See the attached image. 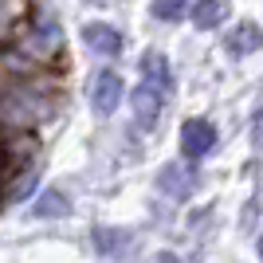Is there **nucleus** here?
Returning <instances> with one entry per match:
<instances>
[{
	"mask_svg": "<svg viewBox=\"0 0 263 263\" xmlns=\"http://www.w3.org/2000/svg\"><path fill=\"white\" fill-rule=\"evenodd\" d=\"M51 118V99L44 90L28 87V83H12V87H0V130L20 134L35 122Z\"/></svg>",
	"mask_w": 263,
	"mask_h": 263,
	"instance_id": "f257e3e1",
	"label": "nucleus"
},
{
	"mask_svg": "<svg viewBox=\"0 0 263 263\" xmlns=\"http://www.w3.org/2000/svg\"><path fill=\"white\" fill-rule=\"evenodd\" d=\"M63 47V32H59V20H55L51 12L35 8V16L28 20V35H24V51L32 55V59H55Z\"/></svg>",
	"mask_w": 263,
	"mask_h": 263,
	"instance_id": "f03ea898",
	"label": "nucleus"
},
{
	"mask_svg": "<svg viewBox=\"0 0 263 263\" xmlns=\"http://www.w3.org/2000/svg\"><path fill=\"white\" fill-rule=\"evenodd\" d=\"M181 149H185V157H209L212 149H216V126H212L209 118H189L185 126H181Z\"/></svg>",
	"mask_w": 263,
	"mask_h": 263,
	"instance_id": "7ed1b4c3",
	"label": "nucleus"
},
{
	"mask_svg": "<svg viewBox=\"0 0 263 263\" xmlns=\"http://www.w3.org/2000/svg\"><path fill=\"white\" fill-rule=\"evenodd\" d=\"M157 185H161L165 197L185 200V197H193V193H197L200 177H197V169H189V165H165L161 177H157Z\"/></svg>",
	"mask_w": 263,
	"mask_h": 263,
	"instance_id": "20e7f679",
	"label": "nucleus"
},
{
	"mask_svg": "<svg viewBox=\"0 0 263 263\" xmlns=\"http://www.w3.org/2000/svg\"><path fill=\"white\" fill-rule=\"evenodd\" d=\"M90 102H95V110L99 114H114L122 102V79L114 75V71H99V79H95V90H90Z\"/></svg>",
	"mask_w": 263,
	"mask_h": 263,
	"instance_id": "39448f33",
	"label": "nucleus"
},
{
	"mask_svg": "<svg viewBox=\"0 0 263 263\" xmlns=\"http://www.w3.org/2000/svg\"><path fill=\"white\" fill-rule=\"evenodd\" d=\"M142 83L154 87L157 95H169V90H173V71H169V63H165L161 51H145L142 55Z\"/></svg>",
	"mask_w": 263,
	"mask_h": 263,
	"instance_id": "423d86ee",
	"label": "nucleus"
},
{
	"mask_svg": "<svg viewBox=\"0 0 263 263\" xmlns=\"http://www.w3.org/2000/svg\"><path fill=\"white\" fill-rule=\"evenodd\" d=\"M161 99H165V95H157V90L145 87V83L134 90L130 102H134V118H138V126H145V130H154V126H157V118H161Z\"/></svg>",
	"mask_w": 263,
	"mask_h": 263,
	"instance_id": "0eeeda50",
	"label": "nucleus"
},
{
	"mask_svg": "<svg viewBox=\"0 0 263 263\" xmlns=\"http://www.w3.org/2000/svg\"><path fill=\"white\" fill-rule=\"evenodd\" d=\"M83 44L95 55H118L122 51V35L110 28V24H87L83 28Z\"/></svg>",
	"mask_w": 263,
	"mask_h": 263,
	"instance_id": "6e6552de",
	"label": "nucleus"
},
{
	"mask_svg": "<svg viewBox=\"0 0 263 263\" xmlns=\"http://www.w3.org/2000/svg\"><path fill=\"white\" fill-rule=\"evenodd\" d=\"M259 44H263V32L255 28L252 20H240L228 35H224V47H228V55H236V59H240V55H248V51H255Z\"/></svg>",
	"mask_w": 263,
	"mask_h": 263,
	"instance_id": "1a4fd4ad",
	"label": "nucleus"
},
{
	"mask_svg": "<svg viewBox=\"0 0 263 263\" xmlns=\"http://www.w3.org/2000/svg\"><path fill=\"white\" fill-rule=\"evenodd\" d=\"M95 248H99L102 255H122L126 248H130V232H122V228H95Z\"/></svg>",
	"mask_w": 263,
	"mask_h": 263,
	"instance_id": "9d476101",
	"label": "nucleus"
},
{
	"mask_svg": "<svg viewBox=\"0 0 263 263\" xmlns=\"http://www.w3.org/2000/svg\"><path fill=\"white\" fill-rule=\"evenodd\" d=\"M220 16H224V0H197V4H193V24H197L200 32L216 28Z\"/></svg>",
	"mask_w": 263,
	"mask_h": 263,
	"instance_id": "9b49d317",
	"label": "nucleus"
},
{
	"mask_svg": "<svg viewBox=\"0 0 263 263\" xmlns=\"http://www.w3.org/2000/svg\"><path fill=\"white\" fill-rule=\"evenodd\" d=\"M67 212H71V204H67V197H63V193H55V189L35 200V216H44V220L47 216H67Z\"/></svg>",
	"mask_w": 263,
	"mask_h": 263,
	"instance_id": "f8f14e48",
	"label": "nucleus"
},
{
	"mask_svg": "<svg viewBox=\"0 0 263 263\" xmlns=\"http://www.w3.org/2000/svg\"><path fill=\"white\" fill-rule=\"evenodd\" d=\"M189 0H154V16L157 20H177L181 12H185Z\"/></svg>",
	"mask_w": 263,
	"mask_h": 263,
	"instance_id": "ddd939ff",
	"label": "nucleus"
},
{
	"mask_svg": "<svg viewBox=\"0 0 263 263\" xmlns=\"http://www.w3.org/2000/svg\"><path fill=\"white\" fill-rule=\"evenodd\" d=\"M252 142H255V149H263V106L255 110V118H252Z\"/></svg>",
	"mask_w": 263,
	"mask_h": 263,
	"instance_id": "4468645a",
	"label": "nucleus"
},
{
	"mask_svg": "<svg viewBox=\"0 0 263 263\" xmlns=\"http://www.w3.org/2000/svg\"><path fill=\"white\" fill-rule=\"evenodd\" d=\"M154 263H181V259H177V255L173 252H161V255H157V259Z\"/></svg>",
	"mask_w": 263,
	"mask_h": 263,
	"instance_id": "2eb2a0df",
	"label": "nucleus"
},
{
	"mask_svg": "<svg viewBox=\"0 0 263 263\" xmlns=\"http://www.w3.org/2000/svg\"><path fill=\"white\" fill-rule=\"evenodd\" d=\"M259 255H263V236H259Z\"/></svg>",
	"mask_w": 263,
	"mask_h": 263,
	"instance_id": "dca6fc26",
	"label": "nucleus"
}]
</instances>
